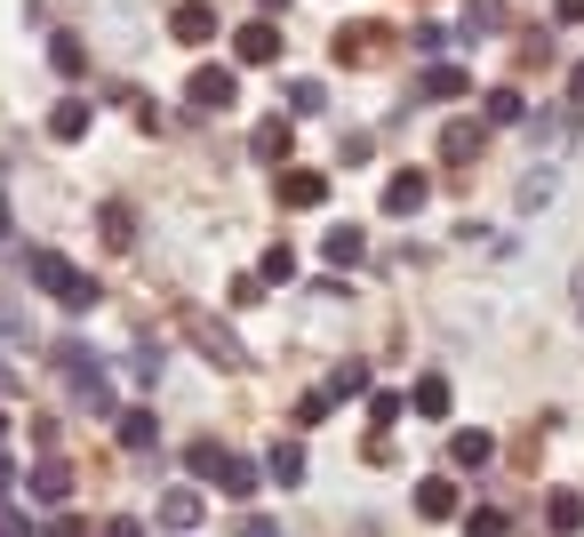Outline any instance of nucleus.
<instances>
[{
	"label": "nucleus",
	"mask_w": 584,
	"mask_h": 537,
	"mask_svg": "<svg viewBox=\"0 0 584 537\" xmlns=\"http://www.w3.org/2000/svg\"><path fill=\"white\" fill-rule=\"evenodd\" d=\"M0 433H9V417H0Z\"/></svg>",
	"instance_id": "nucleus-44"
},
{
	"label": "nucleus",
	"mask_w": 584,
	"mask_h": 537,
	"mask_svg": "<svg viewBox=\"0 0 584 537\" xmlns=\"http://www.w3.org/2000/svg\"><path fill=\"white\" fill-rule=\"evenodd\" d=\"M425 96H472V81H465V64H425V81H417Z\"/></svg>",
	"instance_id": "nucleus-22"
},
{
	"label": "nucleus",
	"mask_w": 584,
	"mask_h": 537,
	"mask_svg": "<svg viewBox=\"0 0 584 537\" xmlns=\"http://www.w3.org/2000/svg\"><path fill=\"white\" fill-rule=\"evenodd\" d=\"M553 185H561V169H553V161H544V169L521 185V209H544V200H553Z\"/></svg>",
	"instance_id": "nucleus-29"
},
{
	"label": "nucleus",
	"mask_w": 584,
	"mask_h": 537,
	"mask_svg": "<svg viewBox=\"0 0 584 537\" xmlns=\"http://www.w3.org/2000/svg\"><path fill=\"white\" fill-rule=\"evenodd\" d=\"M24 497H32V506H49V514H56L64 497H73V465H64V457L49 450V457H41V465L24 474Z\"/></svg>",
	"instance_id": "nucleus-4"
},
{
	"label": "nucleus",
	"mask_w": 584,
	"mask_h": 537,
	"mask_svg": "<svg viewBox=\"0 0 584 537\" xmlns=\"http://www.w3.org/2000/svg\"><path fill=\"white\" fill-rule=\"evenodd\" d=\"M328 200V169H289L281 177V209H321Z\"/></svg>",
	"instance_id": "nucleus-9"
},
{
	"label": "nucleus",
	"mask_w": 584,
	"mask_h": 537,
	"mask_svg": "<svg viewBox=\"0 0 584 537\" xmlns=\"http://www.w3.org/2000/svg\"><path fill=\"white\" fill-rule=\"evenodd\" d=\"M321 393H328V401H353V393H368V361H336Z\"/></svg>",
	"instance_id": "nucleus-20"
},
{
	"label": "nucleus",
	"mask_w": 584,
	"mask_h": 537,
	"mask_svg": "<svg viewBox=\"0 0 584 537\" xmlns=\"http://www.w3.org/2000/svg\"><path fill=\"white\" fill-rule=\"evenodd\" d=\"M96 225H105V249H128V241H136V209H128V200H105Z\"/></svg>",
	"instance_id": "nucleus-18"
},
{
	"label": "nucleus",
	"mask_w": 584,
	"mask_h": 537,
	"mask_svg": "<svg viewBox=\"0 0 584 537\" xmlns=\"http://www.w3.org/2000/svg\"><path fill=\"white\" fill-rule=\"evenodd\" d=\"M321 105H328L321 81H289V113H321Z\"/></svg>",
	"instance_id": "nucleus-31"
},
{
	"label": "nucleus",
	"mask_w": 584,
	"mask_h": 537,
	"mask_svg": "<svg viewBox=\"0 0 584 537\" xmlns=\"http://www.w3.org/2000/svg\"><path fill=\"white\" fill-rule=\"evenodd\" d=\"M232 64H281V24L272 17H249L232 32Z\"/></svg>",
	"instance_id": "nucleus-5"
},
{
	"label": "nucleus",
	"mask_w": 584,
	"mask_h": 537,
	"mask_svg": "<svg viewBox=\"0 0 584 537\" xmlns=\"http://www.w3.org/2000/svg\"><path fill=\"white\" fill-rule=\"evenodd\" d=\"M264 474L281 482V489H296V482H304V442H272V450H264Z\"/></svg>",
	"instance_id": "nucleus-14"
},
{
	"label": "nucleus",
	"mask_w": 584,
	"mask_h": 537,
	"mask_svg": "<svg viewBox=\"0 0 584 537\" xmlns=\"http://www.w3.org/2000/svg\"><path fill=\"white\" fill-rule=\"evenodd\" d=\"M449 457L465 465V474H480V465H489V457H497V442H489V433H472V425H465V433H457V442H449Z\"/></svg>",
	"instance_id": "nucleus-21"
},
{
	"label": "nucleus",
	"mask_w": 584,
	"mask_h": 537,
	"mask_svg": "<svg viewBox=\"0 0 584 537\" xmlns=\"http://www.w3.org/2000/svg\"><path fill=\"white\" fill-rule=\"evenodd\" d=\"M168 32H177V41H217V9H209V0H177V9H168Z\"/></svg>",
	"instance_id": "nucleus-8"
},
{
	"label": "nucleus",
	"mask_w": 584,
	"mask_h": 537,
	"mask_svg": "<svg viewBox=\"0 0 584 537\" xmlns=\"http://www.w3.org/2000/svg\"><path fill=\"white\" fill-rule=\"evenodd\" d=\"M569 96H576V105H584V64H576V73H569Z\"/></svg>",
	"instance_id": "nucleus-41"
},
{
	"label": "nucleus",
	"mask_w": 584,
	"mask_h": 537,
	"mask_svg": "<svg viewBox=\"0 0 584 537\" xmlns=\"http://www.w3.org/2000/svg\"><path fill=\"white\" fill-rule=\"evenodd\" d=\"M24 273H32V289H49L64 313H88L96 297H105V289H96V273H81V265L56 257V249H24Z\"/></svg>",
	"instance_id": "nucleus-1"
},
{
	"label": "nucleus",
	"mask_w": 584,
	"mask_h": 537,
	"mask_svg": "<svg viewBox=\"0 0 584 537\" xmlns=\"http://www.w3.org/2000/svg\"><path fill=\"white\" fill-rule=\"evenodd\" d=\"M544 529H553V537H576V529H584V497H576V489H553V506H544Z\"/></svg>",
	"instance_id": "nucleus-15"
},
{
	"label": "nucleus",
	"mask_w": 584,
	"mask_h": 537,
	"mask_svg": "<svg viewBox=\"0 0 584 537\" xmlns=\"http://www.w3.org/2000/svg\"><path fill=\"white\" fill-rule=\"evenodd\" d=\"M425 200H432V177H425V169H400V177L385 185V217H417Z\"/></svg>",
	"instance_id": "nucleus-7"
},
{
	"label": "nucleus",
	"mask_w": 584,
	"mask_h": 537,
	"mask_svg": "<svg viewBox=\"0 0 584 537\" xmlns=\"http://www.w3.org/2000/svg\"><path fill=\"white\" fill-rule=\"evenodd\" d=\"M504 529H512V521H504L497 506H472V514H465V537H504Z\"/></svg>",
	"instance_id": "nucleus-30"
},
{
	"label": "nucleus",
	"mask_w": 584,
	"mask_h": 537,
	"mask_svg": "<svg viewBox=\"0 0 584 537\" xmlns=\"http://www.w3.org/2000/svg\"><path fill=\"white\" fill-rule=\"evenodd\" d=\"M417 514H425V521H449V514H457V482H449V474L417 482Z\"/></svg>",
	"instance_id": "nucleus-13"
},
{
	"label": "nucleus",
	"mask_w": 584,
	"mask_h": 537,
	"mask_svg": "<svg viewBox=\"0 0 584 537\" xmlns=\"http://www.w3.org/2000/svg\"><path fill=\"white\" fill-rule=\"evenodd\" d=\"M400 410H408L400 393H368V417H376V425H400Z\"/></svg>",
	"instance_id": "nucleus-32"
},
{
	"label": "nucleus",
	"mask_w": 584,
	"mask_h": 537,
	"mask_svg": "<svg viewBox=\"0 0 584 537\" xmlns=\"http://www.w3.org/2000/svg\"><path fill=\"white\" fill-rule=\"evenodd\" d=\"M185 329H192V345H209L217 353V369H249V353H240V338L217 321V313H185Z\"/></svg>",
	"instance_id": "nucleus-6"
},
{
	"label": "nucleus",
	"mask_w": 584,
	"mask_h": 537,
	"mask_svg": "<svg viewBox=\"0 0 584 537\" xmlns=\"http://www.w3.org/2000/svg\"><path fill=\"white\" fill-rule=\"evenodd\" d=\"M576 313H584V265H576Z\"/></svg>",
	"instance_id": "nucleus-43"
},
{
	"label": "nucleus",
	"mask_w": 584,
	"mask_h": 537,
	"mask_svg": "<svg viewBox=\"0 0 584 537\" xmlns=\"http://www.w3.org/2000/svg\"><path fill=\"white\" fill-rule=\"evenodd\" d=\"M232 96H240V73H232V64H192V81H185V105H192V113H225Z\"/></svg>",
	"instance_id": "nucleus-3"
},
{
	"label": "nucleus",
	"mask_w": 584,
	"mask_h": 537,
	"mask_svg": "<svg viewBox=\"0 0 584 537\" xmlns=\"http://www.w3.org/2000/svg\"><path fill=\"white\" fill-rule=\"evenodd\" d=\"M128 369H136V385H153V378H160V345H136V361H128Z\"/></svg>",
	"instance_id": "nucleus-35"
},
{
	"label": "nucleus",
	"mask_w": 584,
	"mask_h": 537,
	"mask_svg": "<svg viewBox=\"0 0 584 537\" xmlns=\"http://www.w3.org/2000/svg\"><path fill=\"white\" fill-rule=\"evenodd\" d=\"M56 369H64V385H73V410H88V417H113L105 361H96L88 345H73V338H64V345H56Z\"/></svg>",
	"instance_id": "nucleus-2"
},
{
	"label": "nucleus",
	"mask_w": 584,
	"mask_h": 537,
	"mask_svg": "<svg viewBox=\"0 0 584 537\" xmlns=\"http://www.w3.org/2000/svg\"><path fill=\"white\" fill-rule=\"evenodd\" d=\"M249 153H257V161H281V153H289V121H281V113H272V121H257Z\"/></svg>",
	"instance_id": "nucleus-24"
},
{
	"label": "nucleus",
	"mask_w": 584,
	"mask_h": 537,
	"mask_svg": "<svg viewBox=\"0 0 584 537\" xmlns=\"http://www.w3.org/2000/svg\"><path fill=\"white\" fill-rule=\"evenodd\" d=\"M225 457H232V450H225V442H209V433H200V442L185 450V465H192V482H217V474H225Z\"/></svg>",
	"instance_id": "nucleus-19"
},
{
	"label": "nucleus",
	"mask_w": 584,
	"mask_h": 537,
	"mask_svg": "<svg viewBox=\"0 0 584 537\" xmlns=\"http://www.w3.org/2000/svg\"><path fill=\"white\" fill-rule=\"evenodd\" d=\"M408 410H417V417H449V378H417Z\"/></svg>",
	"instance_id": "nucleus-23"
},
{
	"label": "nucleus",
	"mask_w": 584,
	"mask_h": 537,
	"mask_svg": "<svg viewBox=\"0 0 584 537\" xmlns=\"http://www.w3.org/2000/svg\"><path fill=\"white\" fill-rule=\"evenodd\" d=\"M153 442H160V417H153V410H121V450L145 457Z\"/></svg>",
	"instance_id": "nucleus-16"
},
{
	"label": "nucleus",
	"mask_w": 584,
	"mask_h": 537,
	"mask_svg": "<svg viewBox=\"0 0 584 537\" xmlns=\"http://www.w3.org/2000/svg\"><path fill=\"white\" fill-rule=\"evenodd\" d=\"M0 537H32V514H17V506H0Z\"/></svg>",
	"instance_id": "nucleus-36"
},
{
	"label": "nucleus",
	"mask_w": 584,
	"mask_h": 537,
	"mask_svg": "<svg viewBox=\"0 0 584 537\" xmlns=\"http://www.w3.org/2000/svg\"><path fill=\"white\" fill-rule=\"evenodd\" d=\"M361 257H368V233L361 225H336L328 233V265H361Z\"/></svg>",
	"instance_id": "nucleus-25"
},
{
	"label": "nucleus",
	"mask_w": 584,
	"mask_h": 537,
	"mask_svg": "<svg viewBox=\"0 0 584 537\" xmlns=\"http://www.w3.org/2000/svg\"><path fill=\"white\" fill-rule=\"evenodd\" d=\"M240 537H281V521H272V514H249V521H240Z\"/></svg>",
	"instance_id": "nucleus-37"
},
{
	"label": "nucleus",
	"mask_w": 584,
	"mask_h": 537,
	"mask_svg": "<svg viewBox=\"0 0 584 537\" xmlns=\"http://www.w3.org/2000/svg\"><path fill=\"white\" fill-rule=\"evenodd\" d=\"M9 233H17V209H9V193H0V241H9Z\"/></svg>",
	"instance_id": "nucleus-39"
},
{
	"label": "nucleus",
	"mask_w": 584,
	"mask_h": 537,
	"mask_svg": "<svg viewBox=\"0 0 584 537\" xmlns=\"http://www.w3.org/2000/svg\"><path fill=\"white\" fill-rule=\"evenodd\" d=\"M480 105H489V113H480L489 128H521V121H529V96H521V89H489Z\"/></svg>",
	"instance_id": "nucleus-11"
},
{
	"label": "nucleus",
	"mask_w": 584,
	"mask_h": 537,
	"mask_svg": "<svg viewBox=\"0 0 584 537\" xmlns=\"http://www.w3.org/2000/svg\"><path fill=\"white\" fill-rule=\"evenodd\" d=\"M480 137H489V121H449V137H440V161H472Z\"/></svg>",
	"instance_id": "nucleus-17"
},
{
	"label": "nucleus",
	"mask_w": 584,
	"mask_h": 537,
	"mask_svg": "<svg viewBox=\"0 0 584 537\" xmlns=\"http://www.w3.org/2000/svg\"><path fill=\"white\" fill-rule=\"evenodd\" d=\"M217 489H225V497H257V457H225Z\"/></svg>",
	"instance_id": "nucleus-26"
},
{
	"label": "nucleus",
	"mask_w": 584,
	"mask_h": 537,
	"mask_svg": "<svg viewBox=\"0 0 584 537\" xmlns=\"http://www.w3.org/2000/svg\"><path fill=\"white\" fill-rule=\"evenodd\" d=\"M0 338H9V345H24V338H32V329H24V313L9 306V297H0Z\"/></svg>",
	"instance_id": "nucleus-33"
},
{
	"label": "nucleus",
	"mask_w": 584,
	"mask_h": 537,
	"mask_svg": "<svg viewBox=\"0 0 584 537\" xmlns=\"http://www.w3.org/2000/svg\"><path fill=\"white\" fill-rule=\"evenodd\" d=\"M88 121H96V113L81 105V96H64V105L49 113V137H56V145H81V137H88Z\"/></svg>",
	"instance_id": "nucleus-12"
},
{
	"label": "nucleus",
	"mask_w": 584,
	"mask_h": 537,
	"mask_svg": "<svg viewBox=\"0 0 584 537\" xmlns=\"http://www.w3.org/2000/svg\"><path fill=\"white\" fill-rule=\"evenodd\" d=\"M257 281H264V289H272V281H296V249H289V241H272L264 265H257Z\"/></svg>",
	"instance_id": "nucleus-27"
},
{
	"label": "nucleus",
	"mask_w": 584,
	"mask_h": 537,
	"mask_svg": "<svg viewBox=\"0 0 584 537\" xmlns=\"http://www.w3.org/2000/svg\"><path fill=\"white\" fill-rule=\"evenodd\" d=\"M328 410H336V401H328V393H304V401H296V425H321Z\"/></svg>",
	"instance_id": "nucleus-34"
},
{
	"label": "nucleus",
	"mask_w": 584,
	"mask_h": 537,
	"mask_svg": "<svg viewBox=\"0 0 584 537\" xmlns=\"http://www.w3.org/2000/svg\"><path fill=\"white\" fill-rule=\"evenodd\" d=\"M105 537H145V529H136V514H113V521H105Z\"/></svg>",
	"instance_id": "nucleus-38"
},
{
	"label": "nucleus",
	"mask_w": 584,
	"mask_h": 537,
	"mask_svg": "<svg viewBox=\"0 0 584 537\" xmlns=\"http://www.w3.org/2000/svg\"><path fill=\"white\" fill-rule=\"evenodd\" d=\"M49 64H56V73H81V64H88V49L73 41V32H56V41H49Z\"/></svg>",
	"instance_id": "nucleus-28"
},
{
	"label": "nucleus",
	"mask_w": 584,
	"mask_h": 537,
	"mask_svg": "<svg viewBox=\"0 0 584 537\" xmlns=\"http://www.w3.org/2000/svg\"><path fill=\"white\" fill-rule=\"evenodd\" d=\"M200 514H209V506H200V489H168L160 497V529H177V537L200 529Z\"/></svg>",
	"instance_id": "nucleus-10"
},
{
	"label": "nucleus",
	"mask_w": 584,
	"mask_h": 537,
	"mask_svg": "<svg viewBox=\"0 0 584 537\" xmlns=\"http://www.w3.org/2000/svg\"><path fill=\"white\" fill-rule=\"evenodd\" d=\"M281 9H289V0H257V17H281Z\"/></svg>",
	"instance_id": "nucleus-42"
},
{
	"label": "nucleus",
	"mask_w": 584,
	"mask_h": 537,
	"mask_svg": "<svg viewBox=\"0 0 584 537\" xmlns=\"http://www.w3.org/2000/svg\"><path fill=\"white\" fill-rule=\"evenodd\" d=\"M561 24H584V0H561Z\"/></svg>",
	"instance_id": "nucleus-40"
}]
</instances>
